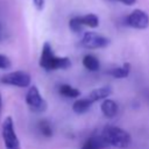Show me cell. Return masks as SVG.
Masks as SVG:
<instances>
[{
    "label": "cell",
    "mask_w": 149,
    "mask_h": 149,
    "mask_svg": "<svg viewBox=\"0 0 149 149\" xmlns=\"http://www.w3.org/2000/svg\"><path fill=\"white\" fill-rule=\"evenodd\" d=\"M109 38L95 31H85L80 40V45L86 49H102L108 47Z\"/></svg>",
    "instance_id": "cell-6"
},
{
    "label": "cell",
    "mask_w": 149,
    "mask_h": 149,
    "mask_svg": "<svg viewBox=\"0 0 149 149\" xmlns=\"http://www.w3.org/2000/svg\"><path fill=\"white\" fill-rule=\"evenodd\" d=\"M37 128L40 130V133L44 136V137H51L54 132H52V127L50 125V122L45 119L43 120H40L38 123H37Z\"/></svg>",
    "instance_id": "cell-16"
},
{
    "label": "cell",
    "mask_w": 149,
    "mask_h": 149,
    "mask_svg": "<svg viewBox=\"0 0 149 149\" xmlns=\"http://www.w3.org/2000/svg\"><path fill=\"white\" fill-rule=\"evenodd\" d=\"M33 6L37 10H43L45 6V0H33Z\"/></svg>",
    "instance_id": "cell-19"
},
{
    "label": "cell",
    "mask_w": 149,
    "mask_h": 149,
    "mask_svg": "<svg viewBox=\"0 0 149 149\" xmlns=\"http://www.w3.org/2000/svg\"><path fill=\"white\" fill-rule=\"evenodd\" d=\"M118 1L123 3V5H127V6H132V5H134L136 2V0H118Z\"/></svg>",
    "instance_id": "cell-20"
},
{
    "label": "cell",
    "mask_w": 149,
    "mask_h": 149,
    "mask_svg": "<svg viewBox=\"0 0 149 149\" xmlns=\"http://www.w3.org/2000/svg\"><path fill=\"white\" fill-rule=\"evenodd\" d=\"M0 81L5 85L8 86H14V87H28L31 84V77L28 72L22 71V70H17V71H13V72H8L6 74H3L0 78Z\"/></svg>",
    "instance_id": "cell-5"
},
{
    "label": "cell",
    "mask_w": 149,
    "mask_h": 149,
    "mask_svg": "<svg viewBox=\"0 0 149 149\" xmlns=\"http://www.w3.org/2000/svg\"><path fill=\"white\" fill-rule=\"evenodd\" d=\"M1 136L6 149H21L20 140L15 132V125L12 116H6L1 123Z\"/></svg>",
    "instance_id": "cell-3"
},
{
    "label": "cell",
    "mask_w": 149,
    "mask_h": 149,
    "mask_svg": "<svg viewBox=\"0 0 149 149\" xmlns=\"http://www.w3.org/2000/svg\"><path fill=\"white\" fill-rule=\"evenodd\" d=\"M107 147H109L107 141L101 135V133H99V134H93L92 136H90L84 142L80 149H104Z\"/></svg>",
    "instance_id": "cell-8"
},
{
    "label": "cell",
    "mask_w": 149,
    "mask_h": 149,
    "mask_svg": "<svg viewBox=\"0 0 149 149\" xmlns=\"http://www.w3.org/2000/svg\"><path fill=\"white\" fill-rule=\"evenodd\" d=\"M1 108H2V97H1V93H0V113H1Z\"/></svg>",
    "instance_id": "cell-21"
},
{
    "label": "cell",
    "mask_w": 149,
    "mask_h": 149,
    "mask_svg": "<svg viewBox=\"0 0 149 149\" xmlns=\"http://www.w3.org/2000/svg\"><path fill=\"white\" fill-rule=\"evenodd\" d=\"M58 92L61 95L65 98H78L80 95V91L69 84H62L58 87Z\"/></svg>",
    "instance_id": "cell-15"
},
{
    "label": "cell",
    "mask_w": 149,
    "mask_h": 149,
    "mask_svg": "<svg viewBox=\"0 0 149 149\" xmlns=\"http://www.w3.org/2000/svg\"><path fill=\"white\" fill-rule=\"evenodd\" d=\"M126 24L130 28L144 30L149 27V15L142 9H134L126 17Z\"/></svg>",
    "instance_id": "cell-7"
},
{
    "label": "cell",
    "mask_w": 149,
    "mask_h": 149,
    "mask_svg": "<svg viewBox=\"0 0 149 149\" xmlns=\"http://www.w3.org/2000/svg\"><path fill=\"white\" fill-rule=\"evenodd\" d=\"M101 135L105 137L109 147L112 146L119 149H127L132 144L130 134L118 126H105L101 130Z\"/></svg>",
    "instance_id": "cell-2"
},
{
    "label": "cell",
    "mask_w": 149,
    "mask_h": 149,
    "mask_svg": "<svg viewBox=\"0 0 149 149\" xmlns=\"http://www.w3.org/2000/svg\"><path fill=\"white\" fill-rule=\"evenodd\" d=\"M26 104L29 107V109L34 113H43L48 108V102L47 100L42 97L40 90L33 85L29 87V90L26 93Z\"/></svg>",
    "instance_id": "cell-4"
},
{
    "label": "cell",
    "mask_w": 149,
    "mask_h": 149,
    "mask_svg": "<svg viewBox=\"0 0 149 149\" xmlns=\"http://www.w3.org/2000/svg\"><path fill=\"white\" fill-rule=\"evenodd\" d=\"M0 31H1V24H0Z\"/></svg>",
    "instance_id": "cell-22"
},
{
    "label": "cell",
    "mask_w": 149,
    "mask_h": 149,
    "mask_svg": "<svg viewBox=\"0 0 149 149\" xmlns=\"http://www.w3.org/2000/svg\"><path fill=\"white\" fill-rule=\"evenodd\" d=\"M79 22L81 23L83 27H88V28H97L99 26V16L93 13H88L85 15L78 16Z\"/></svg>",
    "instance_id": "cell-14"
},
{
    "label": "cell",
    "mask_w": 149,
    "mask_h": 149,
    "mask_svg": "<svg viewBox=\"0 0 149 149\" xmlns=\"http://www.w3.org/2000/svg\"><path fill=\"white\" fill-rule=\"evenodd\" d=\"M94 102L88 98V97H84V98H79L77 99L73 104H72V111L76 114H84L86 113L93 105Z\"/></svg>",
    "instance_id": "cell-11"
},
{
    "label": "cell",
    "mask_w": 149,
    "mask_h": 149,
    "mask_svg": "<svg viewBox=\"0 0 149 149\" xmlns=\"http://www.w3.org/2000/svg\"><path fill=\"white\" fill-rule=\"evenodd\" d=\"M100 109L104 114V116H106L107 119H113L119 111V106L116 104V101H114L113 99H104L101 105H100Z\"/></svg>",
    "instance_id": "cell-9"
},
{
    "label": "cell",
    "mask_w": 149,
    "mask_h": 149,
    "mask_svg": "<svg viewBox=\"0 0 149 149\" xmlns=\"http://www.w3.org/2000/svg\"><path fill=\"white\" fill-rule=\"evenodd\" d=\"M130 64L129 63H123L121 66H118V68H113L108 71V73L113 77V78H116V79H123V78H127L130 73Z\"/></svg>",
    "instance_id": "cell-13"
},
{
    "label": "cell",
    "mask_w": 149,
    "mask_h": 149,
    "mask_svg": "<svg viewBox=\"0 0 149 149\" xmlns=\"http://www.w3.org/2000/svg\"><path fill=\"white\" fill-rule=\"evenodd\" d=\"M69 28H70V30L71 31H73V33H76V34H78V33H80L81 30H83V26H81V23L79 22V20H78V16H73V17H71L70 19V21H69Z\"/></svg>",
    "instance_id": "cell-17"
},
{
    "label": "cell",
    "mask_w": 149,
    "mask_h": 149,
    "mask_svg": "<svg viewBox=\"0 0 149 149\" xmlns=\"http://www.w3.org/2000/svg\"><path fill=\"white\" fill-rule=\"evenodd\" d=\"M12 66V61L3 54H0V70H7Z\"/></svg>",
    "instance_id": "cell-18"
},
{
    "label": "cell",
    "mask_w": 149,
    "mask_h": 149,
    "mask_svg": "<svg viewBox=\"0 0 149 149\" xmlns=\"http://www.w3.org/2000/svg\"><path fill=\"white\" fill-rule=\"evenodd\" d=\"M81 63L84 65V68L88 71H92V72H95L99 70L100 68V62L98 59V57H95L94 55L92 54H87L83 57L81 59Z\"/></svg>",
    "instance_id": "cell-12"
},
{
    "label": "cell",
    "mask_w": 149,
    "mask_h": 149,
    "mask_svg": "<svg viewBox=\"0 0 149 149\" xmlns=\"http://www.w3.org/2000/svg\"><path fill=\"white\" fill-rule=\"evenodd\" d=\"M38 64L45 71H55V70H65L71 66V61L68 57H58L55 55L54 49L49 42H44Z\"/></svg>",
    "instance_id": "cell-1"
},
{
    "label": "cell",
    "mask_w": 149,
    "mask_h": 149,
    "mask_svg": "<svg viewBox=\"0 0 149 149\" xmlns=\"http://www.w3.org/2000/svg\"><path fill=\"white\" fill-rule=\"evenodd\" d=\"M113 93V88L108 85L106 86H101V87H97L94 90H92L90 93H88V98L95 102V101H99V100H104L106 98H108L111 94Z\"/></svg>",
    "instance_id": "cell-10"
}]
</instances>
